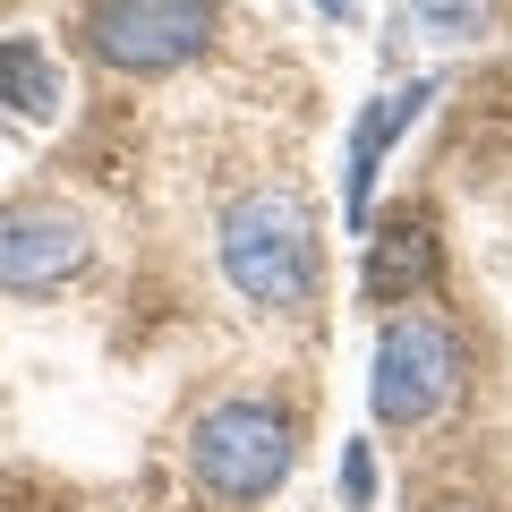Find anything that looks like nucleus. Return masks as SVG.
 Instances as JSON below:
<instances>
[{"label": "nucleus", "instance_id": "nucleus-1", "mask_svg": "<svg viewBox=\"0 0 512 512\" xmlns=\"http://www.w3.org/2000/svg\"><path fill=\"white\" fill-rule=\"evenodd\" d=\"M222 274L256 308H299L316 291V222L291 188H256L222 214Z\"/></svg>", "mask_w": 512, "mask_h": 512}, {"label": "nucleus", "instance_id": "nucleus-2", "mask_svg": "<svg viewBox=\"0 0 512 512\" xmlns=\"http://www.w3.org/2000/svg\"><path fill=\"white\" fill-rule=\"evenodd\" d=\"M197 478L222 504H256L291 478V419L265 402H222L197 419Z\"/></svg>", "mask_w": 512, "mask_h": 512}, {"label": "nucleus", "instance_id": "nucleus-3", "mask_svg": "<svg viewBox=\"0 0 512 512\" xmlns=\"http://www.w3.org/2000/svg\"><path fill=\"white\" fill-rule=\"evenodd\" d=\"M461 376V350L453 333L436 325V316H393L376 342V376H367V402H376L384 427H419L444 410V393H453Z\"/></svg>", "mask_w": 512, "mask_h": 512}, {"label": "nucleus", "instance_id": "nucleus-4", "mask_svg": "<svg viewBox=\"0 0 512 512\" xmlns=\"http://www.w3.org/2000/svg\"><path fill=\"white\" fill-rule=\"evenodd\" d=\"M94 60H111V69H180V60L205 52V35H214V0H94Z\"/></svg>", "mask_w": 512, "mask_h": 512}, {"label": "nucleus", "instance_id": "nucleus-5", "mask_svg": "<svg viewBox=\"0 0 512 512\" xmlns=\"http://www.w3.org/2000/svg\"><path fill=\"white\" fill-rule=\"evenodd\" d=\"M86 265V222L60 205H18L0 214V291H60Z\"/></svg>", "mask_w": 512, "mask_h": 512}, {"label": "nucleus", "instance_id": "nucleus-6", "mask_svg": "<svg viewBox=\"0 0 512 512\" xmlns=\"http://www.w3.org/2000/svg\"><path fill=\"white\" fill-rule=\"evenodd\" d=\"M436 103V77H410V86H393V94H376V103L350 120V154H342V214L367 231V188H376V163L393 154V137H402L419 111Z\"/></svg>", "mask_w": 512, "mask_h": 512}, {"label": "nucleus", "instance_id": "nucleus-7", "mask_svg": "<svg viewBox=\"0 0 512 512\" xmlns=\"http://www.w3.org/2000/svg\"><path fill=\"white\" fill-rule=\"evenodd\" d=\"M436 274V239H427V222H384L376 248H367V299H402L419 291V282Z\"/></svg>", "mask_w": 512, "mask_h": 512}, {"label": "nucleus", "instance_id": "nucleus-8", "mask_svg": "<svg viewBox=\"0 0 512 512\" xmlns=\"http://www.w3.org/2000/svg\"><path fill=\"white\" fill-rule=\"evenodd\" d=\"M0 103H18L26 120H43L60 103V77L43 60V43H0Z\"/></svg>", "mask_w": 512, "mask_h": 512}, {"label": "nucleus", "instance_id": "nucleus-9", "mask_svg": "<svg viewBox=\"0 0 512 512\" xmlns=\"http://www.w3.org/2000/svg\"><path fill=\"white\" fill-rule=\"evenodd\" d=\"M410 18H419L427 35L461 43V35H478V18H487V0H410Z\"/></svg>", "mask_w": 512, "mask_h": 512}, {"label": "nucleus", "instance_id": "nucleus-10", "mask_svg": "<svg viewBox=\"0 0 512 512\" xmlns=\"http://www.w3.org/2000/svg\"><path fill=\"white\" fill-rule=\"evenodd\" d=\"M342 487H350V504H367V495H376V470H367V453H359V444L342 453Z\"/></svg>", "mask_w": 512, "mask_h": 512}, {"label": "nucleus", "instance_id": "nucleus-11", "mask_svg": "<svg viewBox=\"0 0 512 512\" xmlns=\"http://www.w3.org/2000/svg\"><path fill=\"white\" fill-rule=\"evenodd\" d=\"M316 9H325V18H359V0H316Z\"/></svg>", "mask_w": 512, "mask_h": 512}]
</instances>
